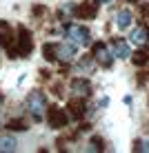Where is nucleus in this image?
I'll return each instance as SVG.
<instances>
[{
    "instance_id": "f257e3e1",
    "label": "nucleus",
    "mask_w": 149,
    "mask_h": 153,
    "mask_svg": "<svg viewBox=\"0 0 149 153\" xmlns=\"http://www.w3.org/2000/svg\"><path fill=\"white\" fill-rule=\"evenodd\" d=\"M7 49H9V56H11V58H25V56H29L31 49H34L31 33H29L25 27H20V38L16 40V47L7 45Z\"/></svg>"
},
{
    "instance_id": "f03ea898",
    "label": "nucleus",
    "mask_w": 149,
    "mask_h": 153,
    "mask_svg": "<svg viewBox=\"0 0 149 153\" xmlns=\"http://www.w3.org/2000/svg\"><path fill=\"white\" fill-rule=\"evenodd\" d=\"M67 38L71 40V45H78V47H85V45L91 42L89 29L80 27V25H71V27H67Z\"/></svg>"
},
{
    "instance_id": "7ed1b4c3",
    "label": "nucleus",
    "mask_w": 149,
    "mask_h": 153,
    "mask_svg": "<svg viewBox=\"0 0 149 153\" xmlns=\"http://www.w3.org/2000/svg\"><path fill=\"white\" fill-rule=\"evenodd\" d=\"M27 107H29V111L34 113V118H36V120H40L42 111L47 109V98H45V93H42V91H34V93H29V98H27Z\"/></svg>"
},
{
    "instance_id": "20e7f679",
    "label": "nucleus",
    "mask_w": 149,
    "mask_h": 153,
    "mask_svg": "<svg viewBox=\"0 0 149 153\" xmlns=\"http://www.w3.org/2000/svg\"><path fill=\"white\" fill-rule=\"evenodd\" d=\"M47 120H49V124L54 126V129H62V126H67L69 122V115L62 111V109H49V115H47Z\"/></svg>"
},
{
    "instance_id": "39448f33",
    "label": "nucleus",
    "mask_w": 149,
    "mask_h": 153,
    "mask_svg": "<svg viewBox=\"0 0 149 153\" xmlns=\"http://www.w3.org/2000/svg\"><path fill=\"white\" fill-rule=\"evenodd\" d=\"M71 91L76 93V98H87V96H91V84H89V80H85V78H73Z\"/></svg>"
},
{
    "instance_id": "423d86ee",
    "label": "nucleus",
    "mask_w": 149,
    "mask_h": 153,
    "mask_svg": "<svg viewBox=\"0 0 149 153\" xmlns=\"http://www.w3.org/2000/svg\"><path fill=\"white\" fill-rule=\"evenodd\" d=\"M96 13H98V2H82L78 7H73L76 18H96Z\"/></svg>"
},
{
    "instance_id": "0eeeda50",
    "label": "nucleus",
    "mask_w": 149,
    "mask_h": 153,
    "mask_svg": "<svg viewBox=\"0 0 149 153\" xmlns=\"http://www.w3.org/2000/svg\"><path fill=\"white\" fill-rule=\"evenodd\" d=\"M94 58L103 67H109L111 65V53H109V49H107L105 42H96V45H94Z\"/></svg>"
},
{
    "instance_id": "6e6552de",
    "label": "nucleus",
    "mask_w": 149,
    "mask_h": 153,
    "mask_svg": "<svg viewBox=\"0 0 149 153\" xmlns=\"http://www.w3.org/2000/svg\"><path fill=\"white\" fill-rule=\"evenodd\" d=\"M76 56V45H56V60L71 62Z\"/></svg>"
},
{
    "instance_id": "1a4fd4ad",
    "label": "nucleus",
    "mask_w": 149,
    "mask_h": 153,
    "mask_svg": "<svg viewBox=\"0 0 149 153\" xmlns=\"http://www.w3.org/2000/svg\"><path fill=\"white\" fill-rule=\"evenodd\" d=\"M129 40L134 42V45H147L149 42V29L147 27H136L134 31H131V36H129Z\"/></svg>"
},
{
    "instance_id": "9d476101",
    "label": "nucleus",
    "mask_w": 149,
    "mask_h": 153,
    "mask_svg": "<svg viewBox=\"0 0 149 153\" xmlns=\"http://www.w3.org/2000/svg\"><path fill=\"white\" fill-rule=\"evenodd\" d=\"M111 49H114V56L116 58H129L131 56V49H129V45H127L125 40H114Z\"/></svg>"
},
{
    "instance_id": "9b49d317",
    "label": "nucleus",
    "mask_w": 149,
    "mask_h": 153,
    "mask_svg": "<svg viewBox=\"0 0 149 153\" xmlns=\"http://www.w3.org/2000/svg\"><path fill=\"white\" fill-rule=\"evenodd\" d=\"M11 27H9V22H4V20H0V47H7V45H11Z\"/></svg>"
},
{
    "instance_id": "f8f14e48",
    "label": "nucleus",
    "mask_w": 149,
    "mask_h": 153,
    "mask_svg": "<svg viewBox=\"0 0 149 153\" xmlns=\"http://www.w3.org/2000/svg\"><path fill=\"white\" fill-rule=\"evenodd\" d=\"M131 20H134V16H131L129 9H122V11H118V16H116V25H118V29L131 27Z\"/></svg>"
},
{
    "instance_id": "ddd939ff",
    "label": "nucleus",
    "mask_w": 149,
    "mask_h": 153,
    "mask_svg": "<svg viewBox=\"0 0 149 153\" xmlns=\"http://www.w3.org/2000/svg\"><path fill=\"white\" fill-rule=\"evenodd\" d=\"M69 111H71L73 118H82L85 115V102L82 100H71L69 102Z\"/></svg>"
},
{
    "instance_id": "4468645a",
    "label": "nucleus",
    "mask_w": 149,
    "mask_h": 153,
    "mask_svg": "<svg viewBox=\"0 0 149 153\" xmlns=\"http://www.w3.org/2000/svg\"><path fill=\"white\" fill-rule=\"evenodd\" d=\"M18 149V142L13 138H0V151H16Z\"/></svg>"
},
{
    "instance_id": "2eb2a0df",
    "label": "nucleus",
    "mask_w": 149,
    "mask_h": 153,
    "mask_svg": "<svg viewBox=\"0 0 149 153\" xmlns=\"http://www.w3.org/2000/svg\"><path fill=\"white\" fill-rule=\"evenodd\" d=\"M131 60H134V65L142 67V65H147V62H149V53H147V51H138V53L131 56Z\"/></svg>"
},
{
    "instance_id": "dca6fc26",
    "label": "nucleus",
    "mask_w": 149,
    "mask_h": 153,
    "mask_svg": "<svg viewBox=\"0 0 149 153\" xmlns=\"http://www.w3.org/2000/svg\"><path fill=\"white\" fill-rule=\"evenodd\" d=\"M42 53H45V58L49 62H54L56 60V45H45L42 47Z\"/></svg>"
},
{
    "instance_id": "f3484780",
    "label": "nucleus",
    "mask_w": 149,
    "mask_h": 153,
    "mask_svg": "<svg viewBox=\"0 0 149 153\" xmlns=\"http://www.w3.org/2000/svg\"><path fill=\"white\" fill-rule=\"evenodd\" d=\"M7 129H11V131H27V124H25L22 120H11V122L7 124Z\"/></svg>"
},
{
    "instance_id": "a211bd4d",
    "label": "nucleus",
    "mask_w": 149,
    "mask_h": 153,
    "mask_svg": "<svg viewBox=\"0 0 149 153\" xmlns=\"http://www.w3.org/2000/svg\"><path fill=\"white\" fill-rule=\"evenodd\" d=\"M136 151H149V140H138L136 142Z\"/></svg>"
},
{
    "instance_id": "6ab92c4d",
    "label": "nucleus",
    "mask_w": 149,
    "mask_h": 153,
    "mask_svg": "<svg viewBox=\"0 0 149 153\" xmlns=\"http://www.w3.org/2000/svg\"><path fill=\"white\" fill-rule=\"evenodd\" d=\"M142 13H145V16H149V7H142Z\"/></svg>"
},
{
    "instance_id": "aec40b11",
    "label": "nucleus",
    "mask_w": 149,
    "mask_h": 153,
    "mask_svg": "<svg viewBox=\"0 0 149 153\" xmlns=\"http://www.w3.org/2000/svg\"><path fill=\"white\" fill-rule=\"evenodd\" d=\"M0 104H2V96H0Z\"/></svg>"
},
{
    "instance_id": "412c9836",
    "label": "nucleus",
    "mask_w": 149,
    "mask_h": 153,
    "mask_svg": "<svg viewBox=\"0 0 149 153\" xmlns=\"http://www.w3.org/2000/svg\"><path fill=\"white\" fill-rule=\"evenodd\" d=\"M100 2H105V0H100Z\"/></svg>"
},
{
    "instance_id": "4be33fe9",
    "label": "nucleus",
    "mask_w": 149,
    "mask_h": 153,
    "mask_svg": "<svg viewBox=\"0 0 149 153\" xmlns=\"http://www.w3.org/2000/svg\"><path fill=\"white\" fill-rule=\"evenodd\" d=\"M134 2H136V0H134Z\"/></svg>"
}]
</instances>
